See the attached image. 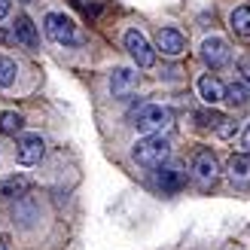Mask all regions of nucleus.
Listing matches in <instances>:
<instances>
[{"mask_svg": "<svg viewBox=\"0 0 250 250\" xmlns=\"http://www.w3.org/2000/svg\"><path fill=\"white\" fill-rule=\"evenodd\" d=\"M46 156V141L40 134H21L16 144V162L19 165H40Z\"/></svg>", "mask_w": 250, "mask_h": 250, "instance_id": "423d86ee", "label": "nucleus"}, {"mask_svg": "<svg viewBox=\"0 0 250 250\" xmlns=\"http://www.w3.org/2000/svg\"><path fill=\"white\" fill-rule=\"evenodd\" d=\"M214 128H217V134H220V137H232V134H235V122H232L229 116H223V119L214 125Z\"/></svg>", "mask_w": 250, "mask_h": 250, "instance_id": "6ab92c4d", "label": "nucleus"}, {"mask_svg": "<svg viewBox=\"0 0 250 250\" xmlns=\"http://www.w3.org/2000/svg\"><path fill=\"white\" fill-rule=\"evenodd\" d=\"M16 77H19V64L12 58L0 55V89H9V85L16 83Z\"/></svg>", "mask_w": 250, "mask_h": 250, "instance_id": "a211bd4d", "label": "nucleus"}, {"mask_svg": "<svg viewBox=\"0 0 250 250\" xmlns=\"http://www.w3.org/2000/svg\"><path fill=\"white\" fill-rule=\"evenodd\" d=\"M137 83H141V73L134 67H116L110 73V95L113 98H131L137 92Z\"/></svg>", "mask_w": 250, "mask_h": 250, "instance_id": "0eeeda50", "label": "nucleus"}, {"mask_svg": "<svg viewBox=\"0 0 250 250\" xmlns=\"http://www.w3.org/2000/svg\"><path fill=\"white\" fill-rule=\"evenodd\" d=\"M12 34L24 49H37L40 46V34H37V24L28 16H16V24H12Z\"/></svg>", "mask_w": 250, "mask_h": 250, "instance_id": "9b49d317", "label": "nucleus"}, {"mask_svg": "<svg viewBox=\"0 0 250 250\" xmlns=\"http://www.w3.org/2000/svg\"><path fill=\"white\" fill-rule=\"evenodd\" d=\"M28 189H31V180H28V177H21V174H9V177L0 180V198H3V202L28 195Z\"/></svg>", "mask_w": 250, "mask_h": 250, "instance_id": "ddd939ff", "label": "nucleus"}, {"mask_svg": "<svg viewBox=\"0 0 250 250\" xmlns=\"http://www.w3.org/2000/svg\"><path fill=\"white\" fill-rule=\"evenodd\" d=\"M217 159H214V153L210 149H198L195 153V159H192V174L202 183H214V177H217Z\"/></svg>", "mask_w": 250, "mask_h": 250, "instance_id": "9d476101", "label": "nucleus"}, {"mask_svg": "<svg viewBox=\"0 0 250 250\" xmlns=\"http://www.w3.org/2000/svg\"><path fill=\"white\" fill-rule=\"evenodd\" d=\"M241 153L250 156V122H247V128L241 131Z\"/></svg>", "mask_w": 250, "mask_h": 250, "instance_id": "412c9836", "label": "nucleus"}, {"mask_svg": "<svg viewBox=\"0 0 250 250\" xmlns=\"http://www.w3.org/2000/svg\"><path fill=\"white\" fill-rule=\"evenodd\" d=\"M156 49L162 55H180L183 49H186V37L180 34V31H174V28H162L159 31V37H156Z\"/></svg>", "mask_w": 250, "mask_h": 250, "instance_id": "1a4fd4ad", "label": "nucleus"}, {"mask_svg": "<svg viewBox=\"0 0 250 250\" xmlns=\"http://www.w3.org/2000/svg\"><path fill=\"white\" fill-rule=\"evenodd\" d=\"M153 183L159 186L162 192H180L183 183H186V171H183L180 165H168V162H165L162 168H156Z\"/></svg>", "mask_w": 250, "mask_h": 250, "instance_id": "6e6552de", "label": "nucleus"}, {"mask_svg": "<svg viewBox=\"0 0 250 250\" xmlns=\"http://www.w3.org/2000/svg\"><path fill=\"white\" fill-rule=\"evenodd\" d=\"M171 159V144L168 137L162 134H153V137H141V141L134 144V162L144 168H162L165 162Z\"/></svg>", "mask_w": 250, "mask_h": 250, "instance_id": "f03ea898", "label": "nucleus"}, {"mask_svg": "<svg viewBox=\"0 0 250 250\" xmlns=\"http://www.w3.org/2000/svg\"><path fill=\"white\" fill-rule=\"evenodd\" d=\"M229 28L238 34V37H250V6H235L232 16H229Z\"/></svg>", "mask_w": 250, "mask_h": 250, "instance_id": "4468645a", "label": "nucleus"}, {"mask_svg": "<svg viewBox=\"0 0 250 250\" xmlns=\"http://www.w3.org/2000/svg\"><path fill=\"white\" fill-rule=\"evenodd\" d=\"M131 125L144 137H153V134H162L171 125V110L162 107V104H141L131 113Z\"/></svg>", "mask_w": 250, "mask_h": 250, "instance_id": "f257e3e1", "label": "nucleus"}, {"mask_svg": "<svg viewBox=\"0 0 250 250\" xmlns=\"http://www.w3.org/2000/svg\"><path fill=\"white\" fill-rule=\"evenodd\" d=\"M223 92H226V85H223L214 73H202V77H198V95H202L205 104H220Z\"/></svg>", "mask_w": 250, "mask_h": 250, "instance_id": "f8f14e48", "label": "nucleus"}, {"mask_svg": "<svg viewBox=\"0 0 250 250\" xmlns=\"http://www.w3.org/2000/svg\"><path fill=\"white\" fill-rule=\"evenodd\" d=\"M198 58H202L210 70L226 67L232 61V46L223 40V37H208V40L202 43V49H198Z\"/></svg>", "mask_w": 250, "mask_h": 250, "instance_id": "39448f33", "label": "nucleus"}, {"mask_svg": "<svg viewBox=\"0 0 250 250\" xmlns=\"http://www.w3.org/2000/svg\"><path fill=\"white\" fill-rule=\"evenodd\" d=\"M43 28H46L49 40L58 43V46H64V49H73V46L83 43V37L77 31V24H73V19L64 16V12H49V16L43 19Z\"/></svg>", "mask_w": 250, "mask_h": 250, "instance_id": "7ed1b4c3", "label": "nucleus"}, {"mask_svg": "<svg viewBox=\"0 0 250 250\" xmlns=\"http://www.w3.org/2000/svg\"><path fill=\"white\" fill-rule=\"evenodd\" d=\"M229 177L232 180H247L250 177V156L247 153H238L229 159Z\"/></svg>", "mask_w": 250, "mask_h": 250, "instance_id": "f3484780", "label": "nucleus"}, {"mask_svg": "<svg viewBox=\"0 0 250 250\" xmlns=\"http://www.w3.org/2000/svg\"><path fill=\"white\" fill-rule=\"evenodd\" d=\"M223 101H229L235 107H241L250 101V85L247 83H229L226 85V92H223Z\"/></svg>", "mask_w": 250, "mask_h": 250, "instance_id": "dca6fc26", "label": "nucleus"}, {"mask_svg": "<svg viewBox=\"0 0 250 250\" xmlns=\"http://www.w3.org/2000/svg\"><path fill=\"white\" fill-rule=\"evenodd\" d=\"M122 40H125V49H128V55L134 58L137 67H153V64H156V49H153V43H149L137 28L125 31Z\"/></svg>", "mask_w": 250, "mask_h": 250, "instance_id": "20e7f679", "label": "nucleus"}, {"mask_svg": "<svg viewBox=\"0 0 250 250\" xmlns=\"http://www.w3.org/2000/svg\"><path fill=\"white\" fill-rule=\"evenodd\" d=\"M6 12H9V0H0V19H6Z\"/></svg>", "mask_w": 250, "mask_h": 250, "instance_id": "4be33fe9", "label": "nucleus"}, {"mask_svg": "<svg viewBox=\"0 0 250 250\" xmlns=\"http://www.w3.org/2000/svg\"><path fill=\"white\" fill-rule=\"evenodd\" d=\"M21 128H24V116L21 113H16V110H3V113H0V134L16 137Z\"/></svg>", "mask_w": 250, "mask_h": 250, "instance_id": "2eb2a0df", "label": "nucleus"}, {"mask_svg": "<svg viewBox=\"0 0 250 250\" xmlns=\"http://www.w3.org/2000/svg\"><path fill=\"white\" fill-rule=\"evenodd\" d=\"M0 250H9V244H6V238H0Z\"/></svg>", "mask_w": 250, "mask_h": 250, "instance_id": "5701e85b", "label": "nucleus"}, {"mask_svg": "<svg viewBox=\"0 0 250 250\" xmlns=\"http://www.w3.org/2000/svg\"><path fill=\"white\" fill-rule=\"evenodd\" d=\"M238 73L244 77V83H250V58H241L238 61Z\"/></svg>", "mask_w": 250, "mask_h": 250, "instance_id": "aec40b11", "label": "nucleus"}]
</instances>
